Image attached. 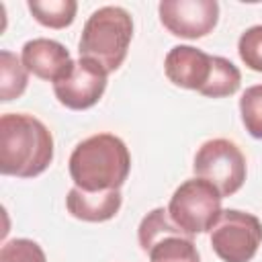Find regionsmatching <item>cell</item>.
<instances>
[{
    "instance_id": "3",
    "label": "cell",
    "mask_w": 262,
    "mask_h": 262,
    "mask_svg": "<svg viewBox=\"0 0 262 262\" xmlns=\"http://www.w3.org/2000/svg\"><path fill=\"white\" fill-rule=\"evenodd\" d=\"M133 39V18L121 6H102L84 23L78 51L80 57L98 63L106 74L117 72Z\"/></svg>"
},
{
    "instance_id": "11",
    "label": "cell",
    "mask_w": 262,
    "mask_h": 262,
    "mask_svg": "<svg viewBox=\"0 0 262 262\" xmlns=\"http://www.w3.org/2000/svg\"><path fill=\"white\" fill-rule=\"evenodd\" d=\"M123 203L121 190H82L78 186L70 188L66 196V209L72 217L86 223H102L113 219Z\"/></svg>"
},
{
    "instance_id": "16",
    "label": "cell",
    "mask_w": 262,
    "mask_h": 262,
    "mask_svg": "<svg viewBox=\"0 0 262 262\" xmlns=\"http://www.w3.org/2000/svg\"><path fill=\"white\" fill-rule=\"evenodd\" d=\"M239 115L246 131L254 139H262V84L246 88L239 98Z\"/></svg>"
},
{
    "instance_id": "13",
    "label": "cell",
    "mask_w": 262,
    "mask_h": 262,
    "mask_svg": "<svg viewBox=\"0 0 262 262\" xmlns=\"http://www.w3.org/2000/svg\"><path fill=\"white\" fill-rule=\"evenodd\" d=\"M27 84H29V72L23 66V59L12 51L2 49L0 51V100L10 102L23 96V92L27 90Z\"/></svg>"
},
{
    "instance_id": "7",
    "label": "cell",
    "mask_w": 262,
    "mask_h": 262,
    "mask_svg": "<svg viewBox=\"0 0 262 262\" xmlns=\"http://www.w3.org/2000/svg\"><path fill=\"white\" fill-rule=\"evenodd\" d=\"M160 23L168 33L180 39H201L209 35L219 20L215 0H164L158 6Z\"/></svg>"
},
{
    "instance_id": "4",
    "label": "cell",
    "mask_w": 262,
    "mask_h": 262,
    "mask_svg": "<svg viewBox=\"0 0 262 262\" xmlns=\"http://www.w3.org/2000/svg\"><path fill=\"white\" fill-rule=\"evenodd\" d=\"M221 199L223 196L211 182L194 176L184 180L172 192L168 215L186 235L194 237L196 233H207L213 229L223 213Z\"/></svg>"
},
{
    "instance_id": "1",
    "label": "cell",
    "mask_w": 262,
    "mask_h": 262,
    "mask_svg": "<svg viewBox=\"0 0 262 262\" xmlns=\"http://www.w3.org/2000/svg\"><path fill=\"white\" fill-rule=\"evenodd\" d=\"M53 162V135L33 115L6 113L0 117V172L35 178Z\"/></svg>"
},
{
    "instance_id": "12",
    "label": "cell",
    "mask_w": 262,
    "mask_h": 262,
    "mask_svg": "<svg viewBox=\"0 0 262 262\" xmlns=\"http://www.w3.org/2000/svg\"><path fill=\"white\" fill-rule=\"evenodd\" d=\"M145 254L149 262H201L192 237L186 235L182 229L162 235L149 246Z\"/></svg>"
},
{
    "instance_id": "14",
    "label": "cell",
    "mask_w": 262,
    "mask_h": 262,
    "mask_svg": "<svg viewBox=\"0 0 262 262\" xmlns=\"http://www.w3.org/2000/svg\"><path fill=\"white\" fill-rule=\"evenodd\" d=\"M33 18L47 29H66L74 23L78 4L76 0H29Z\"/></svg>"
},
{
    "instance_id": "10",
    "label": "cell",
    "mask_w": 262,
    "mask_h": 262,
    "mask_svg": "<svg viewBox=\"0 0 262 262\" xmlns=\"http://www.w3.org/2000/svg\"><path fill=\"white\" fill-rule=\"evenodd\" d=\"M20 59L29 74L53 84L66 78L74 68V59L70 51L59 41L45 37L27 41L20 49Z\"/></svg>"
},
{
    "instance_id": "5",
    "label": "cell",
    "mask_w": 262,
    "mask_h": 262,
    "mask_svg": "<svg viewBox=\"0 0 262 262\" xmlns=\"http://www.w3.org/2000/svg\"><path fill=\"white\" fill-rule=\"evenodd\" d=\"M192 172L196 178L211 182L221 196H231L244 186L248 164L235 141L215 137L196 149Z\"/></svg>"
},
{
    "instance_id": "8",
    "label": "cell",
    "mask_w": 262,
    "mask_h": 262,
    "mask_svg": "<svg viewBox=\"0 0 262 262\" xmlns=\"http://www.w3.org/2000/svg\"><path fill=\"white\" fill-rule=\"evenodd\" d=\"M108 74L94 61L80 57L66 78L53 84V94L70 111H86L94 106L106 90Z\"/></svg>"
},
{
    "instance_id": "9",
    "label": "cell",
    "mask_w": 262,
    "mask_h": 262,
    "mask_svg": "<svg viewBox=\"0 0 262 262\" xmlns=\"http://www.w3.org/2000/svg\"><path fill=\"white\" fill-rule=\"evenodd\" d=\"M215 55H209L192 45H174L164 59L166 78L186 90H196L199 94L211 80Z\"/></svg>"
},
{
    "instance_id": "2",
    "label": "cell",
    "mask_w": 262,
    "mask_h": 262,
    "mask_svg": "<svg viewBox=\"0 0 262 262\" xmlns=\"http://www.w3.org/2000/svg\"><path fill=\"white\" fill-rule=\"evenodd\" d=\"M68 168L74 186L82 190H121L131 172V154L121 137L96 133L74 147Z\"/></svg>"
},
{
    "instance_id": "15",
    "label": "cell",
    "mask_w": 262,
    "mask_h": 262,
    "mask_svg": "<svg viewBox=\"0 0 262 262\" xmlns=\"http://www.w3.org/2000/svg\"><path fill=\"white\" fill-rule=\"evenodd\" d=\"M239 84H242V74H239L237 66H233L229 59H225L221 55H215L211 80H209V84L205 86V90L201 94L209 96V98L231 96L239 90Z\"/></svg>"
},
{
    "instance_id": "18",
    "label": "cell",
    "mask_w": 262,
    "mask_h": 262,
    "mask_svg": "<svg viewBox=\"0 0 262 262\" xmlns=\"http://www.w3.org/2000/svg\"><path fill=\"white\" fill-rule=\"evenodd\" d=\"M237 53L246 68L252 72H262V25H254L239 35Z\"/></svg>"
},
{
    "instance_id": "6",
    "label": "cell",
    "mask_w": 262,
    "mask_h": 262,
    "mask_svg": "<svg viewBox=\"0 0 262 262\" xmlns=\"http://www.w3.org/2000/svg\"><path fill=\"white\" fill-rule=\"evenodd\" d=\"M209 239L213 252L223 262H250L262 244V223L252 213L225 209Z\"/></svg>"
},
{
    "instance_id": "17",
    "label": "cell",
    "mask_w": 262,
    "mask_h": 262,
    "mask_svg": "<svg viewBox=\"0 0 262 262\" xmlns=\"http://www.w3.org/2000/svg\"><path fill=\"white\" fill-rule=\"evenodd\" d=\"M0 262H47V258L37 242L29 237H16L0 248Z\"/></svg>"
}]
</instances>
